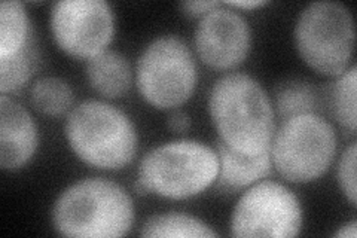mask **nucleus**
<instances>
[{"mask_svg":"<svg viewBox=\"0 0 357 238\" xmlns=\"http://www.w3.org/2000/svg\"><path fill=\"white\" fill-rule=\"evenodd\" d=\"M208 112L219 140L232 151L252 156L270 151L275 133L274 109L255 77L229 73L218 79L208 96Z\"/></svg>","mask_w":357,"mask_h":238,"instance_id":"1","label":"nucleus"},{"mask_svg":"<svg viewBox=\"0 0 357 238\" xmlns=\"http://www.w3.org/2000/svg\"><path fill=\"white\" fill-rule=\"evenodd\" d=\"M136 219L127 191L115 182L89 177L66 188L52 207V225L64 237H124Z\"/></svg>","mask_w":357,"mask_h":238,"instance_id":"2","label":"nucleus"},{"mask_svg":"<svg viewBox=\"0 0 357 238\" xmlns=\"http://www.w3.org/2000/svg\"><path fill=\"white\" fill-rule=\"evenodd\" d=\"M64 134L73 154L100 170H119L139 149L132 121L121 109L102 100H86L67 113Z\"/></svg>","mask_w":357,"mask_h":238,"instance_id":"3","label":"nucleus"},{"mask_svg":"<svg viewBox=\"0 0 357 238\" xmlns=\"http://www.w3.org/2000/svg\"><path fill=\"white\" fill-rule=\"evenodd\" d=\"M219 174L216 149L198 140H176L153 147L139 165V180L152 194L170 200L199 195Z\"/></svg>","mask_w":357,"mask_h":238,"instance_id":"4","label":"nucleus"},{"mask_svg":"<svg viewBox=\"0 0 357 238\" xmlns=\"http://www.w3.org/2000/svg\"><path fill=\"white\" fill-rule=\"evenodd\" d=\"M295 47L304 63L323 76H340L351 66L356 29L350 9L340 2H312L296 20Z\"/></svg>","mask_w":357,"mask_h":238,"instance_id":"5","label":"nucleus"},{"mask_svg":"<svg viewBox=\"0 0 357 238\" xmlns=\"http://www.w3.org/2000/svg\"><path fill=\"white\" fill-rule=\"evenodd\" d=\"M332 124L316 112L284 119L274 133L271 161L277 173L294 184H310L325 174L337 154Z\"/></svg>","mask_w":357,"mask_h":238,"instance_id":"6","label":"nucleus"},{"mask_svg":"<svg viewBox=\"0 0 357 238\" xmlns=\"http://www.w3.org/2000/svg\"><path fill=\"white\" fill-rule=\"evenodd\" d=\"M197 81L195 59L181 38L153 39L137 60L139 93L156 109L173 110L185 105L192 97Z\"/></svg>","mask_w":357,"mask_h":238,"instance_id":"7","label":"nucleus"},{"mask_svg":"<svg viewBox=\"0 0 357 238\" xmlns=\"http://www.w3.org/2000/svg\"><path fill=\"white\" fill-rule=\"evenodd\" d=\"M303 207L287 186L259 180L245 189L231 216L234 237H296L303 230Z\"/></svg>","mask_w":357,"mask_h":238,"instance_id":"8","label":"nucleus"},{"mask_svg":"<svg viewBox=\"0 0 357 238\" xmlns=\"http://www.w3.org/2000/svg\"><path fill=\"white\" fill-rule=\"evenodd\" d=\"M51 31L67 55L89 60L107 50L115 35V15L103 0H61L51 9Z\"/></svg>","mask_w":357,"mask_h":238,"instance_id":"9","label":"nucleus"},{"mask_svg":"<svg viewBox=\"0 0 357 238\" xmlns=\"http://www.w3.org/2000/svg\"><path fill=\"white\" fill-rule=\"evenodd\" d=\"M252 30L237 10L219 5L199 18L195 50L204 64L218 70L240 66L250 52Z\"/></svg>","mask_w":357,"mask_h":238,"instance_id":"10","label":"nucleus"},{"mask_svg":"<svg viewBox=\"0 0 357 238\" xmlns=\"http://www.w3.org/2000/svg\"><path fill=\"white\" fill-rule=\"evenodd\" d=\"M39 133L35 119L18 101L0 96V167L5 172H15L35 155Z\"/></svg>","mask_w":357,"mask_h":238,"instance_id":"11","label":"nucleus"},{"mask_svg":"<svg viewBox=\"0 0 357 238\" xmlns=\"http://www.w3.org/2000/svg\"><path fill=\"white\" fill-rule=\"evenodd\" d=\"M216 152L219 156V185L229 191L249 188L271 173V152L259 155H244L232 151L218 139Z\"/></svg>","mask_w":357,"mask_h":238,"instance_id":"12","label":"nucleus"},{"mask_svg":"<svg viewBox=\"0 0 357 238\" xmlns=\"http://www.w3.org/2000/svg\"><path fill=\"white\" fill-rule=\"evenodd\" d=\"M86 79L96 93L106 98L126 96L132 84V70L124 55L106 50L86 63Z\"/></svg>","mask_w":357,"mask_h":238,"instance_id":"13","label":"nucleus"},{"mask_svg":"<svg viewBox=\"0 0 357 238\" xmlns=\"http://www.w3.org/2000/svg\"><path fill=\"white\" fill-rule=\"evenodd\" d=\"M142 237L156 238H210L218 237L206 222L186 213H162L149 218L140 230Z\"/></svg>","mask_w":357,"mask_h":238,"instance_id":"14","label":"nucleus"},{"mask_svg":"<svg viewBox=\"0 0 357 238\" xmlns=\"http://www.w3.org/2000/svg\"><path fill=\"white\" fill-rule=\"evenodd\" d=\"M30 42V20L24 5L17 0L0 3V59L20 52Z\"/></svg>","mask_w":357,"mask_h":238,"instance_id":"15","label":"nucleus"},{"mask_svg":"<svg viewBox=\"0 0 357 238\" xmlns=\"http://www.w3.org/2000/svg\"><path fill=\"white\" fill-rule=\"evenodd\" d=\"M30 100L35 109L47 117H61L73 105V91L61 77H40L33 84Z\"/></svg>","mask_w":357,"mask_h":238,"instance_id":"16","label":"nucleus"},{"mask_svg":"<svg viewBox=\"0 0 357 238\" xmlns=\"http://www.w3.org/2000/svg\"><path fill=\"white\" fill-rule=\"evenodd\" d=\"M332 89V112L333 117L344 128L356 131V82L357 67L351 64L347 70L337 76Z\"/></svg>","mask_w":357,"mask_h":238,"instance_id":"17","label":"nucleus"},{"mask_svg":"<svg viewBox=\"0 0 357 238\" xmlns=\"http://www.w3.org/2000/svg\"><path fill=\"white\" fill-rule=\"evenodd\" d=\"M317 106L314 88L307 82L289 81L282 84L275 91V107L287 119L303 113H312Z\"/></svg>","mask_w":357,"mask_h":238,"instance_id":"18","label":"nucleus"},{"mask_svg":"<svg viewBox=\"0 0 357 238\" xmlns=\"http://www.w3.org/2000/svg\"><path fill=\"white\" fill-rule=\"evenodd\" d=\"M36 66V54L30 42L20 52L0 59V91L2 94L14 93L24 87Z\"/></svg>","mask_w":357,"mask_h":238,"instance_id":"19","label":"nucleus"},{"mask_svg":"<svg viewBox=\"0 0 357 238\" xmlns=\"http://www.w3.org/2000/svg\"><path fill=\"white\" fill-rule=\"evenodd\" d=\"M356 158H357V146L351 143L344 151L337 168L338 185L342 191L344 197L349 200L353 207H356L357 201V186H356Z\"/></svg>","mask_w":357,"mask_h":238,"instance_id":"20","label":"nucleus"},{"mask_svg":"<svg viewBox=\"0 0 357 238\" xmlns=\"http://www.w3.org/2000/svg\"><path fill=\"white\" fill-rule=\"evenodd\" d=\"M219 5H220L219 2H208V0H195V2H183L181 5V8H182L183 13L189 17L203 18L206 14L210 13V10H213Z\"/></svg>","mask_w":357,"mask_h":238,"instance_id":"21","label":"nucleus"},{"mask_svg":"<svg viewBox=\"0 0 357 238\" xmlns=\"http://www.w3.org/2000/svg\"><path fill=\"white\" fill-rule=\"evenodd\" d=\"M167 127L173 133H186L191 128V118H189L186 112L181 109H173L169 113V118H167Z\"/></svg>","mask_w":357,"mask_h":238,"instance_id":"22","label":"nucleus"},{"mask_svg":"<svg viewBox=\"0 0 357 238\" xmlns=\"http://www.w3.org/2000/svg\"><path fill=\"white\" fill-rule=\"evenodd\" d=\"M266 5V2H262V0H238V2H227L225 6L228 8H237V9H256Z\"/></svg>","mask_w":357,"mask_h":238,"instance_id":"23","label":"nucleus"},{"mask_svg":"<svg viewBox=\"0 0 357 238\" xmlns=\"http://www.w3.org/2000/svg\"><path fill=\"white\" fill-rule=\"evenodd\" d=\"M335 237L340 238H356L357 237V222L351 221L349 223L342 225L341 228L335 232Z\"/></svg>","mask_w":357,"mask_h":238,"instance_id":"24","label":"nucleus"}]
</instances>
